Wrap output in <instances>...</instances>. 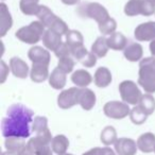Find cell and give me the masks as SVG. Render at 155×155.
Instances as JSON below:
<instances>
[{"mask_svg":"<svg viewBox=\"0 0 155 155\" xmlns=\"http://www.w3.org/2000/svg\"><path fill=\"white\" fill-rule=\"evenodd\" d=\"M33 112L22 104H14L8 108L7 117L1 123L2 135L5 138H28L31 135L30 124Z\"/></svg>","mask_w":155,"mask_h":155,"instance_id":"1","label":"cell"},{"mask_svg":"<svg viewBox=\"0 0 155 155\" xmlns=\"http://www.w3.org/2000/svg\"><path fill=\"white\" fill-rule=\"evenodd\" d=\"M29 33H27L24 29L19 30L17 33H16V36L19 37L20 39L25 41L26 43H36L37 41L41 37V34L43 33L44 31V27L43 25H41L39 22H32L30 27L28 28H25Z\"/></svg>","mask_w":155,"mask_h":155,"instance_id":"2","label":"cell"},{"mask_svg":"<svg viewBox=\"0 0 155 155\" xmlns=\"http://www.w3.org/2000/svg\"><path fill=\"white\" fill-rule=\"evenodd\" d=\"M137 143L131 138H119L115 142V151L118 155H135Z\"/></svg>","mask_w":155,"mask_h":155,"instance_id":"3","label":"cell"},{"mask_svg":"<svg viewBox=\"0 0 155 155\" xmlns=\"http://www.w3.org/2000/svg\"><path fill=\"white\" fill-rule=\"evenodd\" d=\"M104 112L110 118L121 119L124 118L129 114V107L127 105H124V104L113 102V103L106 104L105 107H104Z\"/></svg>","mask_w":155,"mask_h":155,"instance_id":"4","label":"cell"},{"mask_svg":"<svg viewBox=\"0 0 155 155\" xmlns=\"http://www.w3.org/2000/svg\"><path fill=\"white\" fill-rule=\"evenodd\" d=\"M137 147L143 153L153 152L155 149V135L152 133L142 134L137 140Z\"/></svg>","mask_w":155,"mask_h":155,"instance_id":"5","label":"cell"},{"mask_svg":"<svg viewBox=\"0 0 155 155\" xmlns=\"http://www.w3.org/2000/svg\"><path fill=\"white\" fill-rule=\"evenodd\" d=\"M5 144L8 151L13 152L18 155H21L27 147V143L25 142L24 138H16V137L7 138Z\"/></svg>","mask_w":155,"mask_h":155,"instance_id":"6","label":"cell"},{"mask_svg":"<svg viewBox=\"0 0 155 155\" xmlns=\"http://www.w3.org/2000/svg\"><path fill=\"white\" fill-rule=\"evenodd\" d=\"M69 147V141L64 135H58L52 139L51 148L56 155H65Z\"/></svg>","mask_w":155,"mask_h":155,"instance_id":"7","label":"cell"},{"mask_svg":"<svg viewBox=\"0 0 155 155\" xmlns=\"http://www.w3.org/2000/svg\"><path fill=\"white\" fill-rule=\"evenodd\" d=\"M53 41H61V36L58 33L54 32V31H48V32H46V34L44 35V43H45V45L49 49L55 50L56 51L62 44H58Z\"/></svg>","mask_w":155,"mask_h":155,"instance_id":"8","label":"cell"},{"mask_svg":"<svg viewBox=\"0 0 155 155\" xmlns=\"http://www.w3.org/2000/svg\"><path fill=\"white\" fill-rule=\"evenodd\" d=\"M101 141L103 142L105 146H110V144H115L117 141V134L114 127H107L102 131L101 133Z\"/></svg>","mask_w":155,"mask_h":155,"instance_id":"9","label":"cell"},{"mask_svg":"<svg viewBox=\"0 0 155 155\" xmlns=\"http://www.w3.org/2000/svg\"><path fill=\"white\" fill-rule=\"evenodd\" d=\"M91 75L89 73L85 72V71H78L74 74L72 75V81L78 85H81V86H86L89 82H91Z\"/></svg>","mask_w":155,"mask_h":155,"instance_id":"10","label":"cell"},{"mask_svg":"<svg viewBox=\"0 0 155 155\" xmlns=\"http://www.w3.org/2000/svg\"><path fill=\"white\" fill-rule=\"evenodd\" d=\"M33 131L36 134L45 133V132L49 131L47 127V119L45 117H36L33 122Z\"/></svg>","mask_w":155,"mask_h":155,"instance_id":"11","label":"cell"},{"mask_svg":"<svg viewBox=\"0 0 155 155\" xmlns=\"http://www.w3.org/2000/svg\"><path fill=\"white\" fill-rule=\"evenodd\" d=\"M93 51H95L99 56L105 55L106 51H107V41H105V38L103 37L98 38L95 45H93Z\"/></svg>","mask_w":155,"mask_h":155,"instance_id":"12","label":"cell"},{"mask_svg":"<svg viewBox=\"0 0 155 155\" xmlns=\"http://www.w3.org/2000/svg\"><path fill=\"white\" fill-rule=\"evenodd\" d=\"M131 119L136 124H141L147 119V114L140 107H135L131 112Z\"/></svg>","mask_w":155,"mask_h":155,"instance_id":"13","label":"cell"},{"mask_svg":"<svg viewBox=\"0 0 155 155\" xmlns=\"http://www.w3.org/2000/svg\"><path fill=\"white\" fill-rule=\"evenodd\" d=\"M140 108H141V110H143L147 115H150L155 108L154 99H153V98H151V97H142Z\"/></svg>","mask_w":155,"mask_h":155,"instance_id":"14","label":"cell"},{"mask_svg":"<svg viewBox=\"0 0 155 155\" xmlns=\"http://www.w3.org/2000/svg\"><path fill=\"white\" fill-rule=\"evenodd\" d=\"M139 31H146V35H144L143 39H149L155 37V22H148V24H143L137 28Z\"/></svg>","mask_w":155,"mask_h":155,"instance_id":"15","label":"cell"},{"mask_svg":"<svg viewBox=\"0 0 155 155\" xmlns=\"http://www.w3.org/2000/svg\"><path fill=\"white\" fill-rule=\"evenodd\" d=\"M29 55H30L31 60L37 64L38 62H41V58H44V55H48V53L46 51H44V49H41V48L36 47L31 49Z\"/></svg>","mask_w":155,"mask_h":155,"instance_id":"16","label":"cell"},{"mask_svg":"<svg viewBox=\"0 0 155 155\" xmlns=\"http://www.w3.org/2000/svg\"><path fill=\"white\" fill-rule=\"evenodd\" d=\"M38 65H35L33 66V70H32V80L33 81H44L47 77V71L46 72H43V67H46V66H41V68L39 69Z\"/></svg>","mask_w":155,"mask_h":155,"instance_id":"17","label":"cell"},{"mask_svg":"<svg viewBox=\"0 0 155 155\" xmlns=\"http://www.w3.org/2000/svg\"><path fill=\"white\" fill-rule=\"evenodd\" d=\"M139 47H140V46L136 45V44L131 45V47H130L129 49L127 48V50H125V53H124L125 56H127L130 61H137L138 58H139V56L141 55V54H139V53H141V52H136V53H135V51H133V50L138 49Z\"/></svg>","mask_w":155,"mask_h":155,"instance_id":"18","label":"cell"},{"mask_svg":"<svg viewBox=\"0 0 155 155\" xmlns=\"http://www.w3.org/2000/svg\"><path fill=\"white\" fill-rule=\"evenodd\" d=\"M58 66L61 69H64L65 72H69L73 67V62L69 58H62L61 62L58 63Z\"/></svg>","mask_w":155,"mask_h":155,"instance_id":"19","label":"cell"},{"mask_svg":"<svg viewBox=\"0 0 155 155\" xmlns=\"http://www.w3.org/2000/svg\"><path fill=\"white\" fill-rule=\"evenodd\" d=\"M98 155H116L114 150H112L110 148H98Z\"/></svg>","mask_w":155,"mask_h":155,"instance_id":"20","label":"cell"},{"mask_svg":"<svg viewBox=\"0 0 155 155\" xmlns=\"http://www.w3.org/2000/svg\"><path fill=\"white\" fill-rule=\"evenodd\" d=\"M82 155H98V148L91 149V150L87 151V152H85L84 154H82Z\"/></svg>","mask_w":155,"mask_h":155,"instance_id":"21","label":"cell"},{"mask_svg":"<svg viewBox=\"0 0 155 155\" xmlns=\"http://www.w3.org/2000/svg\"><path fill=\"white\" fill-rule=\"evenodd\" d=\"M150 48H151V52H152V54H154V55H155V41H152Z\"/></svg>","mask_w":155,"mask_h":155,"instance_id":"22","label":"cell"},{"mask_svg":"<svg viewBox=\"0 0 155 155\" xmlns=\"http://www.w3.org/2000/svg\"><path fill=\"white\" fill-rule=\"evenodd\" d=\"M1 155H18V154H15L13 152H10V151H7V152H3Z\"/></svg>","mask_w":155,"mask_h":155,"instance_id":"23","label":"cell"},{"mask_svg":"<svg viewBox=\"0 0 155 155\" xmlns=\"http://www.w3.org/2000/svg\"><path fill=\"white\" fill-rule=\"evenodd\" d=\"M65 155H73V154H70V153H66Z\"/></svg>","mask_w":155,"mask_h":155,"instance_id":"24","label":"cell"},{"mask_svg":"<svg viewBox=\"0 0 155 155\" xmlns=\"http://www.w3.org/2000/svg\"><path fill=\"white\" fill-rule=\"evenodd\" d=\"M154 152H155V149H154Z\"/></svg>","mask_w":155,"mask_h":155,"instance_id":"25","label":"cell"}]
</instances>
